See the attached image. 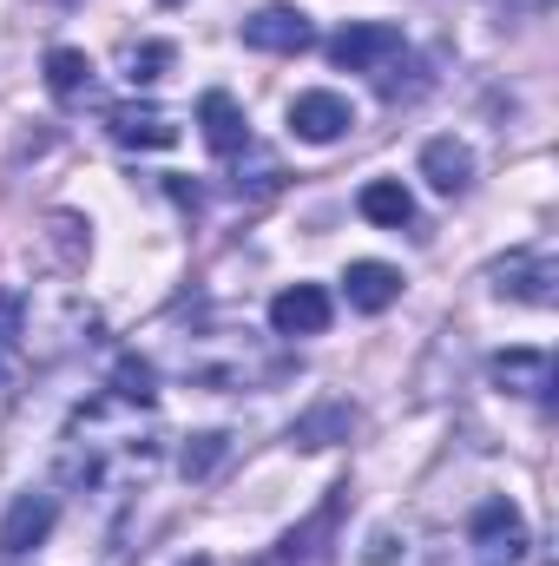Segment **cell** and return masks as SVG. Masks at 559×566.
<instances>
[{"label": "cell", "instance_id": "cell-9", "mask_svg": "<svg viewBox=\"0 0 559 566\" xmlns=\"http://www.w3.org/2000/svg\"><path fill=\"white\" fill-rule=\"evenodd\" d=\"M329 316H336V303H329L323 283H289V290L271 296V329L277 336H323Z\"/></svg>", "mask_w": 559, "mask_h": 566}, {"label": "cell", "instance_id": "cell-17", "mask_svg": "<svg viewBox=\"0 0 559 566\" xmlns=\"http://www.w3.org/2000/svg\"><path fill=\"white\" fill-rule=\"evenodd\" d=\"M151 382H158V369H151L145 356H119V363H113V382H106V396H119L126 409H151V396H158Z\"/></svg>", "mask_w": 559, "mask_h": 566}, {"label": "cell", "instance_id": "cell-5", "mask_svg": "<svg viewBox=\"0 0 559 566\" xmlns=\"http://www.w3.org/2000/svg\"><path fill=\"white\" fill-rule=\"evenodd\" d=\"M409 53V40H402V27H389V20H349L336 40H329V60L342 66V73H382V66H395Z\"/></svg>", "mask_w": 559, "mask_h": 566}, {"label": "cell", "instance_id": "cell-2", "mask_svg": "<svg viewBox=\"0 0 559 566\" xmlns=\"http://www.w3.org/2000/svg\"><path fill=\"white\" fill-rule=\"evenodd\" d=\"M99 336V310L80 296V290H46L40 303H27V323H20V343L33 363H60L66 349L93 343Z\"/></svg>", "mask_w": 559, "mask_h": 566}, {"label": "cell", "instance_id": "cell-3", "mask_svg": "<svg viewBox=\"0 0 559 566\" xmlns=\"http://www.w3.org/2000/svg\"><path fill=\"white\" fill-rule=\"evenodd\" d=\"M487 283L500 290V296H514V303H534V310H553L559 303V258L547 244H520V251H507Z\"/></svg>", "mask_w": 559, "mask_h": 566}, {"label": "cell", "instance_id": "cell-1", "mask_svg": "<svg viewBox=\"0 0 559 566\" xmlns=\"http://www.w3.org/2000/svg\"><path fill=\"white\" fill-rule=\"evenodd\" d=\"M165 369H171L178 382L218 389V396H231V389H264V382L289 376V363H283L244 316H198L191 329H178V336L165 343Z\"/></svg>", "mask_w": 559, "mask_h": 566}, {"label": "cell", "instance_id": "cell-14", "mask_svg": "<svg viewBox=\"0 0 559 566\" xmlns=\"http://www.w3.org/2000/svg\"><path fill=\"white\" fill-rule=\"evenodd\" d=\"M421 178L441 191V198H461L474 185V151L461 139H428L421 145Z\"/></svg>", "mask_w": 559, "mask_h": 566}, {"label": "cell", "instance_id": "cell-22", "mask_svg": "<svg viewBox=\"0 0 559 566\" xmlns=\"http://www.w3.org/2000/svg\"><path fill=\"white\" fill-rule=\"evenodd\" d=\"M494 7H527V13H534V7H547V0H494Z\"/></svg>", "mask_w": 559, "mask_h": 566}, {"label": "cell", "instance_id": "cell-12", "mask_svg": "<svg viewBox=\"0 0 559 566\" xmlns=\"http://www.w3.org/2000/svg\"><path fill=\"white\" fill-rule=\"evenodd\" d=\"M53 514H60L53 494H20V501L7 507V521H0V554H33V547L53 534Z\"/></svg>", "mask_w": 559, "mask_h": 566}, {"label": "cell", "instance_id": "cell-7", "mask_svg": "<svg viewBox=\"0 0 559 566\" xmlns=\"http://www.w3.org/2000/svg\"><path fill=\"white\" fill-rule=\"evenodd\" d=\"M244 46H257V53H309L316 46V27H309V13L303 7H257L251 20H244Z\"/></svg>", "mask_w": 559, "mask_h": 566}, {"label": "cell", "instance_id": "cell-16", "mask_svg": "<svg viewBox=\"0 0 559 566\" xmlns=\"http://www.w3.org/2000/svg\"><path fill=\"white\" fill-rule=\"evenodd\" d=\"M46 86H53L60 106L86 99V93H93V60H86L80 46H53V53H46Z\"/></svg>", "mask_w": 559, "mask_h": 566}, {"label": "cell", "instance_id": "cell-13", "mask_svg": "<svg viewBox=\"0 0 559 566\" xmlns=\"http://www.w3.org/2000/svg\"><path fill=\"white\" fill-rule=\"evenodd\" d=\"M342 296H349V310H362V316H382V310L402 296V271H395V264H376V258H362V264H349V271H342Z\"/></svg>", "mask_w": 559, "mask_h": 566}, {"label": "cell", "instance_id": "cell-19", "mask_svg": "<svg viewBox=\"0 0 559 566\" xmlns=\"http://www.w3.org/2000/svg\"><path fill=\"white\" fill-rule=\"evenodd\" d=\"M20 323H27V296L20 290H0V382H13L27 343H20Z\"/></svg>", "mask_w": 559, "mask_h": 566}, {"label": "cell", "instance_id": "cell-4", "mask_svg": "<svg viewBox=\"0 0 559 566\" xmlns=\"http://www.w3.org/2000/svg\"><path fill=\"white\" fill-rule=\"evenodd\" d=\"M467 541H474L481 566H514L520 554H527V514H520L507 494H494V501H481V507H474Z\"/></svg>", "mask_w": 559, "mask_h": 566}, {"label": "cell", "instance_id": "cell-21", "mask_svg": "<svg viewBox=\"0 0 559 566\" xmlns=\"http://www.w3.org/2000/svg\"><path fill=\"white\" fill-rule=\"evenodd\" d=\"M349 428H356V416H349L342 402H329V409H316V416H303V422L289 428V441H296V448H323V434H342V441H349Z\"/></svg>", "mask_w": 559, "mask_h": 566}, {"label": "cell", "instance_id": "cell-10", "mask_svg": "<svg viewBox=\"0 0 559 566\" xmlns=\"http://www.w3.org/2000/svg\"><path fill=\"white\" fill-rule=\"evenodd\" d=\"M487 376H494V389H507V396L547 402V389H553V356H547V349H500V356L487 363Z\"/></svg>", "mask_w": 559, "mask_h": 566}, {"label": "cell", "instance_id": "cell-8", "mask_svg": "<svg viewBox=\"0 0 559 566\" xmlns=\"http://www.w3.org/2000/svg\"><path fill=\"white\" fill-rule=\"evenodd\" d=\"M106 133L126 145V151H165V145H178V119L165 106L126 99V106H106Z\"/></svg>", "mask_w": 559, "mask_h": 566}, {"label": "cell", "instance_id": "cell-6", "mask_svg": "<svg viewBox=\"0 0 559 566\" xmlns=\"http://www.w3.org/2000/svg\"><path fill=\"white\" fill-rule=\"evenodd\" d=\"M349 126H356V113H349V99L329 93V86H309V93L289 99V133L303 145H336Z\"/></svg>", "mask_w": 559, "mask_h": 566}, {"label": "cell", "instance_id": "cell-15", "mask_svg": "<svg viewBox=\"0 0 559 566\" xmlns=\"http://www.w3.org/2000/svg\"><path fill=\"white\" fill-rule=\"evenodd\" d=\"M356 211H362L369 224H382V231L415 224V198H409V185H402V178H369V185H362V198H356Z\"/></svg>", "mask_w": 559, "mask_h": 566}, {"label": "cell", "instance_id": "cell-18", "mask_svg": "<svg viewBox=\"0 0 559 566\" xmlns=\"http://www.w3.org/2000/svg\"><path fill=\"white\" fill-rule=\"evenodd\" d=\"M224 454H231V434H224V428L191 434V441H184V454H178V474H184V481H211V474L224 468Z\"/></svg>", "mask_w": 559, "mask_h": 566}, {"label": "cell", "instance_id": "cell-20", "mask_svg": "<svg viewBox=\"0 0 559 566\" xmlns=\"http://www.w3.org/2000/svg\"><path fill=\"white\" fill-rule=\"evenodd\" d=\"M171 60H178V53H171L165 40H139V46H126V53H119V73H126L133 86H158V80L171 73Z\"/></svg>", "mask_w": 559, "mask_h": 566}, {"label": "cell", "instance_id": "cell-11", "mask_svg": "<svg viewBox=\"0 0 559 566\" xmlns=\"http://www.w3.org/2000/svg\"><path fill=\"white\" fill-rule=\"evenodd\" d=\"M198 126H204V145L218 158H244L251 151V119H244V106L231 93H204L198 99Z\"/></svg>", "mask_w": 559, "mask_h": 566}, {"label": "cell", "instance_id": "cell-23", "mask_svg": "<svg viewBox=\"0 0 559 566\" xmlns=\"http://www.w3.org/2000/svg\"><path fill=\"white\" fill-rule=\"evenodd\" d=\"M184 566H211V560H204V554H198V560H184Z\"/></svg>", "mask_w": 559, "mask_h": 566}, {"label": "cell", "instance_id": "cell-24", "mask_svg": "<svg viewBox=\"0 0 559 566\" xmlns=\"http://www.w3.org/2000/svg\"><path fill=\"white\" fill-rule=\"evenodd\" d=\"M165 7H178V0H165Z\"/></svg>", "mask_w": 559, "mask_h": 566}]
</instances>
